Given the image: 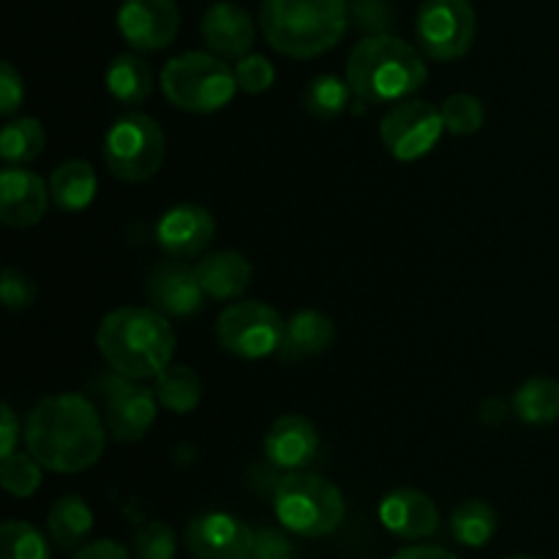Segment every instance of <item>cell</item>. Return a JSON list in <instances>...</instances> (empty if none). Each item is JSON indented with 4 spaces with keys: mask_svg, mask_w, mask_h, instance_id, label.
Wrapping results in <instances>:
<instances>
[{
    "mask_svg": "<svg viewBox=\"0 0 559 559\" xmlns=\"http://www.w3.org/2000/svg\"><path fill=\"white\" fill-rule=\"evenodd\" d=\"M104 445L107 426L102 413L76 393L41 399L25 420V448L49 473H85L102 459Z\"/></svg>",
    "mask_w": 559,
    "mask_h": 559,
    "instance_id": "obj_1",
    "label": "cell"
},
{
    "mask_svg": "<svg viewBox=\"0 0 559 559\" xmlns=\"http://www.w3.org/2000/svg\"><path fill=\"white\" fill-rule=\"evenodd\" d=\"M104 364L129 380H153L175 355V331L169 317L153 306H120L104 314L96 333Z\"/></svg>",
    "mask_w": 559,
    "mask_h": 559,
    "instance_id": "obj_2",
    "label": "cell"
},
{
    "mask_svg": "<svg viewBox=\"0 0 559 559\" xmlns=\"http://www.w3.org/2000/svg\"><path fill=\"white\" fill-rule=\"evenodd\" d=\"M429 80L424 55L391 33L360 38L347 58V82L366 104H399L413 98Z\"/></svg>",
    "mask_w": 559,
    "mask_h": 559,
    "instance_id": "obj_3",
    "label": "cell"
},
{
    "mask_svg": "<svg viewBox=\"0 0 559 559\" xmlns=\"http://www.w3.org/2000/svg\"><path fill=\"white\" fill-rule=\"evenodd\" d=\"M349 25L347 0H262L260 27L276 52L295 60L325 55Z\"/></svg>",
    "mask_w": 559,
    "mask_h": 559,
    "instance_id": "obj_4",
    "label": "cell"
},
{
    "mask_svg": "<svg viewBox=\"0 0 559 559\" xmlns=\"http://www.w3.org/2000/svg\"><path fill=\"white\" fill-rule=\"evenodd\" d=\"M273 511L282 527L304 538H325L344 522V495L333 480L322 475L293 469L273 491Z\"/></svg>",
    "mask_w": 559,
    "mask_h": 559,
    "instance_id": "obj_5",
    "label": "cell"
},
{
    "mask_svg": "<svg viewBox=\"0 0 559 559\" xmlns=\"http://www.w3.org/2000/svg\"><path fill=\"white\" fill-rule=\"evenodd\" d=\"M158 82L173 107L194 115L218 112L240 91L235 69L213 52L175 55L164 63Z\"/></svg>",
    "mask_w": 559,
    "mask_h": 559,
    "instance_id": "obj_6",
    "label": "cell"
},
{
    "mask_svg": "<svg viewBox=\"0 0 559 559\" xmlns=\"http://www.w3.org/2000/svg\"><path fill=\"white\" fill-rule=\"evenodd\" d=\"M167 140L158 126L145 112H126L109 126L104 136V162L115 178L126 183H145L162 169Z\"/></svg>",
    "mask_w": 559,
    "mask_h": 559,
    "instance_id": "obj_7",
    "label": "cell"
},
{
    "mask_svg": "<svg viewBox=\"0 0 559 559\" xmlns=\"http://www.w3.org/2000/svg\"><path fill=\"white\" fill-rule=\"evenodd\" d=\"M287 322L273 306L260 300H240L218 314L216 336L227 353L243 360H260L276 355L284 344Z\"/></svg>",
    "mask_w": 559,
    "mask_h": 559,
    "instance_id": "obj_8",
    "label": "cell"
},
{
    "mask_svg": "<svg viewBox=\"0 0 559 559\" xmlns=\"http://www.w3.org/2000/svg\"><path fill=\"white\" fill-rule=\"evenodd\" d=\"M478 31V16L469 0H424L415 16L420 49L429 58L459 60L469 52Z\"/></svg>",
    "mask_w": 559,
    "mask_h": 559,
    "instance_id": "obj_9",
    "label": "cell"
},
{
    "mask_svg": "<svg viewBox=\"0 0 559 559\" xmlns=\"http://www.w3.org/2000/svg\"><path fill=\"white\" fill-rule=\"evenodd\" d=\"M445 134L442 109L424 98H404L380 123V140L399 162H418L437 147Z\"/></svg>",
    "mask_w": 559,
    "mask_h": 559,
    "instance_id": "obj_10",
    "label": "cell"
},
{
    "mask_svg": "<svg viewBox=\"0 0 559 559\" xmlns=\"http://www.w3.org/2000/svg\"><path fill=\"white\" fill-rule=\"evenodd\" d=\"M102 409L107 435L115 442H140L156 424V391L140 385V380L115 374L102 382Z\"/></svg>",
    "mask_w": 559,
    "mask_h": 559,
    "instance_id": "obj_11",
    "label": "cell"
},
{
    "mask_svg": "<svg viewBox=\"0 0 559 559\" xmlns=\"http://www.w3.org/2000/svg\"><path fill=\"white\" fill-rule=\"evenodd\" d=\"M118 31L136 52L167 49L180 31L178 3L175 0H123L118 9Z\"/></svg>",
    "mask_w": 559,
    "mask_h": 559,
    "instance_id": "obj_12",
    "label": "cell"
},
{
    "mask_svg": "<svg viewBox=\"0 0 559 559\" xmlns=\"http://www.w3.org/2000/svg\"><path fill=\"white\" fill-rule=\"evenodd\" d=\"M186 546L194 559H251L254 530L233 513L207 511L189 522Z\"/></svg>",
    "mask_w": 559,
    "mask_h": 559,
    "instance_id": "obj_13",
    "label": "cell"
},
{
    "mask_svg": "<svg viewBox=\"0 0 559 559\" xmlns=\"http://www.w3.org/2000/svg\"><path fill=\"white\" fill-rule=\"evenodd\" d=\"M49 186L22 164H5L0 173V222L11 229L36 227L49 207Z\"/></svg>",
    "mask_w": 559,
    "mask_h": 559,
    "instance_id": "obj_14",
    "label": "cell"
},
{
    "mask_svg": "<svg viewBox=\"0 0 559 559\" xmlns=\"http://www.w3.org/2000/svg\"><path fill=\"white\" fill-rule=\"evenodd\" d=\"M145 298L164 317H191L202 309L207 295L197 276V267L183 265L173 257L151 271L145 282Z\"/></svg>",
    "mask_w": 559,
    "mask_h": 559,
    "instance_id": "obj_15",
    "label": "cell"
},
{
    "mask_svg": "<svg viewBox=\"0 0 559 559\" xmlns=\"http://www.w3.org/2000/svg\"><path fill=\"white\" fill-rule=\"evenodd\" d=\"M213 235H216V218L207 207L194 205V202L169 207L156 224L158 246L175 260L202 254L211 246Z\"/></svg>",
    "mask_w": 559,
    "mask_h": 559,
    "instance_id": "obj_16",
    "label": "cell"
},
{
    "mask_svg": "<svg viewBox=\"0 0 559 559\" xmlns=\"http://www.w3.org/2000/svg\"><path fill=\"white\" fill-rule=\"evenodd\" d=\"M380 522L396 538L426 540L440 527V511L429 495L404 486L382 497Z\"/></svg>",
    "mask_w": 559,
    "mask_h": 559,
    "instance_id": "obj_17",
    "label": "cell"
},
{
    "mask_svg": "<svg viewBox=\"0 0 559 559\" xmlns=\"http://www.w3.org/2000/svg\"><path fill=\"white\" fill-rule=\"evenodd\" d=\"M202 38L218 58L240 60L254 47L257 27L249 11L240 9L233 0H218L202 16Z\"/></svg>",
    "mask_w": 559,
    "mask_h": 559,
    "instance_id": "obj_18",
    "label": "cell"
},
{
    "mask_svg": "<svg viewBox=\"0 0 559 559\" xmlns=\"http://www.w3.org/2000/svg\"><path fill=\"white\" fill-rule=\"evenodd\" d=\"M262 451L278 469H304L320 451V435L304 415H282L267 429Z\"/></svg>",
    "mask_w": 559,
    "mask_h": 559,
    "instance_id": "obj_19",
    "label": "cell"
},
{
    "mask_svg": "<svg viewBox=\"0 0 559 559\" xmlns=\"http://www.w3.org/2000/svg\"><path fill=\"white\" fill-rule=\"evenodd\" d=\"M197 276H200L202 289L213 300H235L249 289L254 278V267L240 251L222 249L211 251L197 262Z\"/></svg>",
    "mask_w": 559,
    "mask_h": 559,
    "instance_id": "obj_20",
    "label": "cell"
},
{
    "mask_svg": "<svg viewBox=\"0 0 559 559\" xmlns=\"http://www.w3.org/2000/svg\"><path fill=\"white\" fill-rule=\"evenodd\" d=\"M333 342H336V325L331 317L314 309H304L287 320V333H284L278 355L284 360L311 358V355L325 353Z\"/></svg>",
    "mask_w": 559,
    "mask_h": 559,
    "instance_id": "obj_21",
    "label": "cell"
},
{
    "mask_svg": "<svg viewBox=\"0 0 559 559\" xmlns=\"http://www.w3.org/2000/svg\"><path fill=\"white\" fill-rule=\"evenodd\" d=\"M107 93L123 107H140L153 93V69L142 55L120 52L107 66Z\"/></svg>",
    "mask_w": 559,
    "mask_h": 559,
    "instance_id": "obj_22",
    "label": "cell"
},
{
    "mask_svg": "<svg viewBox=\"0 0 559 559\" xmlns=\"http://www.w3.org/2000/svg\"><path fill=\"white\" fill-rule=\"evenodd\" d=\"M98 191L96 169L82 158H69L60 167L52 169L49 178V194L52 202L66 213H80L93 205Z\"/></svg>",
    "mask_w": 559,
    "mask_h": 559,
    "instance_id": "obj_23",
    "label": "cell"
},
{
    "mask_svg": "<svg viewBox=\"0 0 559 559\" xmlns=\"http://www.w3.org/2000/svg\"><path fill=\"white\" fill-rule=\"evenodd\" d=\"M47 530L49 538L55 540L58 549H80L82 540H85L93 530L91 506H87L80 495L60 497V500H55V506L49 508Z\"/></svg>",
    "mask_w": 559,
    "mask_h": 559,
    "instance_id": "obj_24",
    "label": "cell"
},
{
    "mask_svg": "<svg viewBox=\"0 0 559 559\" xmlns=\"http://www.w3.org/2000/svg\"><path fill=\"white\" fill-rule=\"evenodd\" d=\"M513 415L530 426H546L559 420V382L551 377H530L516 388L511 402Z\"/></svg>",
    "mask_w": 559,
    "mask_h": 559,
    "instance_id": "obj_25",
    "label": "cell"
},
{
    "mask_svg": "<svg viewBox=\"0 0 559 559\" xmlns=\"http://www.w3.org/2000/svg\"><path fill=\"white\" fill-rule=\"evenodd\" d=\"M156 399L164 409L173 415H189L200 407L202 402V382L197 371L189 366L169 364L162 374L156 377Z\"/></svg>",
    "mask_w": 559,
    "mask_h": 559,
    "instance_id": "obj_26",
    "label": "cell"
},
{
    "mask_svg": "<svg viewBox=\"0 0 559 559\" xmlns=\"http://www.w3.org/2000/svg\"><path fill=\"white\" fill-rule=\"evenodd\" d=\"M355 98L353 87H349L347 76L336 74H320L304 87L300 93V104L306 112L314 120H336L338 115L347 112L349 102Z\"/></svg>",
    "mask_w": 559,
    "mask_h": 559,
    "instance_id": "obj_27",
    "label": "cell"
},
{
    "mask_svg": "<svg viewBox=\"0 0 559 559\" xmlns=\"http://www.w3.org/2000/svg\"><path fill=\"white\" fill-rule=\"evenodd\" d=\"M497 511L484 500H467L453 508L451 533L456 544L467 549H480L497 535Z\"/></svg>",
    "mask_w": 559,
    "mask_h": 559,
    "instance_id": "obj_28",
    "label": "cell"
},
{
    "mask_svg": "<svg viewBox=\"0 0 559 559\" xmlns=\"http://www.w3.org/2000/svg\"><path fill=\"white\" fill-rule=\"evenodd\" d=\"M47 147V131L44 123L36 118H22L9 120L0 131V158L5 164H27L38 158Z\"/></svg>",
    "mask_w": 559,
    "mask_h": 559,
    "instance_id": "obj_29",
    "label": "cell"
},
{
    "mask_svg": "<svg viewBox=\"0 0 559 559\" xmlns=\"http://www.w3.org/2000/svg\"><path fill=\"white\" fill-rule=\"evenodd\" d=\"M47 538L31 522L9 519L0 527V559H49Z\"/></svg>",
    "mask_w": 559,
    "mask_h": 559,
    "instance_id": "obj_30",
    "label": "cell"
},
{
    "mask_svg": "<svg viewBox=\"0 0 559 559\" xmlns=\"http://www.w3.org/2000/svg\"><path fill=\"white\" fill-rule=\"evenodd\" d=\"M44 467L31 451L27 453H11V456L0 459V484L16 500H27L38 491L41 486Z\"/></svg>",
    "mask_w": 559,
    "mask_h": 559,
    "instance_id": "obj_31",
    "label": "cell"
},
{
    "mask_svg": "<svg viewBox=\"0 0 559 559\" xmlns=\"http://www.w3.org/2000/svg\"><path fill=\"white\" fill-rule=\"evenodd\" d=\"M442 120H445V131L453 136H469L478 134L484 129L486 109L484 102L473 93H453L442 102Z\"/></svg>",
    "mask_w": 559,
    "mask_h": 559,
    "instance_id": "obj_32",
    "label": "cell"
},
{
    "mask_svg": "<svg viewBox=\"0 0 559 559\" xmlns=\"http://www.w3.org/2000/svg\"><path fill=\"white\" fill-rule=\"evenodd\" d=\"M134 557L136 559H175L178 538L175 530L164 522H147L134 533Z\"/></svg>",
    "mask_w": 559,
    "mask_h": 559,
    "instance_id": "obj_33",
    "label": "cell"
},
{
    "mask_svg": "<svg viewBox=\"0 0 559 559\" xmlns=\"http://www.w3.org/2000/svg\"><path fill=\"white\" fill-rule=\"evenodd\" d=\"M235 76H238L240 91L249 93V96H260V93L271 91V85L276 82V69L265 55L249 52L235 66Z\"/></svg>",
    "mask_w": 559,
    "mask_h": 559,
    "instance_id": "obj_34",
    "label": "cell"
},
{
    "mask_svg": "<svg viewBox=\"0 0 559 559\" xmlns=\"http://www.w3.org/2000/svg\"><path fill=\"white\" fill-rule=\"evenodd\" d=\"M36 282L31 278V273H25L22 267H3L0 273V298L9 311H22L31 309L33 300H36Z\"/></svg>",
    "mask_w": 559,
    "mask_h": 559,
    "instance_id": "obj_35",
    "label": "cell"
},
{
    "mask_svg": "<svg viewBox=\"0 0 559 559\" xmlns=\"http://www.w3.org/2000/svg\"><path fill=\"white\" fill-rule=\"evenodd\" d=\"M349 16L358 22V27H364L366 33H388L393 16L388 9L385 0H353L349 5Z\"/></svg>",
    "mask_w": 559,
    "mask_h": 559,
    "instance_id": "obj_36",
    "label": "cell"
},
{
    "mask_svg": "<svg viewBox=\"0 0 559 559\" xmlns=\"http://www.w3.org/2000/svg\"><path fill=\"white\" fill-rule=\"evenodd\" d=\"M251 559H295V546L282 530L262 527L254 533Z\"/></svg>",
    "mask_w": 559,
    "mask_h": 559,
    "instance_id": "obj_37",
    "label": "cell"
},
{
    "mask_svg": "<svg viewBox=\"0 0 559 559\" xmlns=\"http://www.w3.org/2000/svg\"><path fill=\"white\" fill-rule=\"evenodd\" d=\"M22 98H25V82H22V74L3 60L0 63V115H14L20 109Z\"/></svg>",
    "mask_w": 559,
    "mask_h": 559,
    "instance_id": "obj_38",
    "label": "cell"
},
{
    "mask_svg": "<svg viewBox=\"0 0 559 559\" xmlns=\"http://www.w3.org/2000/svg\"><path fill=\"white\" fill-rule=\"evenodd\" d=\"M20 437H22L20 420H16L14 409H11L9 404H3V407H0V459L16 453V442H20Z\"/></svg>",
    "mask_w": 559,
    "mask_h": 559,
    "instance_id": "obj_39",
    "label": "cell"
},
{
    "mask_svg": "<svg viewBox=\"0 0 559 559\" xmlns=\"http://www.w3.org/2000/svg\"><path fill=\"white\" fill-rule=\"evenodd\" d=\"M71 559H131V551L118 540H93V544L80 546Z\"/></svg>",
    "mask_w": 559,
    "mask_h": 559,
    "instance_id": "obj_40",
    "label": "cell"
},
{
    "mask_svg": "<svg viewBox=\"0 0 559 559\" xmlns=\"http://www.w3.org/2000/svg\"><path fill=\"white\" fill-rule=\"evenodd\" d=\"M393 559H459L453 551L442 549V546H407V549L396 551Z\"/></svg>",
    "mask_w": 559,
    "mask_h": 559,
    "instance_id": "obj_41",
    "label": "cell"
},
{
    "mask_svg": "<svg viewBox=\"0 0 559 559\" xmlns=\"http://www.w3.org/2000/svg\"><path fill=\"white\" fill-rule=\"evenodd\" d=\"M508 418V404L502 402V399H486L484 404H480V420L484 424H502V420Z\"/></svg>",
    "mask_w": 559,
    "mask_h": 559,
    "instance_id": "obj_42",
    "label": "cell"
},
{
    "mask_svg": "<svg viewBox=\"0 0 559 559\" xmlns=\"http://www.w3.org/2000/svg\"><path fill=\"white\" fill-rule=\"evenodd\" d=\"M508 559H535V557H527V555H516V557H508Z\"/></svg>",
    "mask_w": 559,
    "mask_h": 559,
    "instance_id": "obj_43",
    "label": "cell"
}]
</instances>
